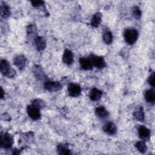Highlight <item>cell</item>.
<instances>
[{
    "label": "cell",
    "mask_w": 155,
    "mask_h": 155,
    "mask_svg": "<svg viewBox=\"0 0 155 155\" xmlns=\"http://www.w3.org/2000/svg\"><path fill=\"white\" fill-rule=\"evenodd\" d=\"M135 146L137 149V150L142 153H144L147 151V148L145 143L143 142H141V141L138 142L136 143Z\"/></svg>",
    "instance_id": "cell-22"
},
{
    "label": "cell",
    "mask_w": 155,
    "mask_h": 155,
    "mask_svg": "<svg viewBox=\"0 0 155 155\" xmlns=\"http://www.w3.org/2000/svg\"><path fill=\"white\" fill-rule=\"evenodd\" d=\"M102 15L100 13H95L91 18V24L94 27H97L101 22Z\"/></svg>",
    "instance_id": "cell-16"
},
{
    "label": "cell",
    "mask_w": 155,
    "mask_h": 155,
    "mask_svg": "<svg viewBox=\"0 0 155 155\" xmlns=\"http://www.w3.org/2000/svg\"><path fill=\"white\" fill-rule=\"evenodd\" d=\"M33 105H34L35 107H36L38 108H41L44 107V106L45 105L44 101H42L41 99H36L33 102Z\"/></svg>",
    "instance_id": "cell-24"
},
{
    "label": "cell",
    "mask_w": 155,
    "mask_h": 155,
    "mask_svg": "<svg viewBox=\"0 0 155 155\" xmlns=\"http://www.w3.org/2000/svg\"><path fill=\"white\" fill-rule=\"evenodd\" d=\"M44 87L48 91L54 92L59 91L62 88V85L59 82L47 81L44 84Z\"/></svg>",
    "instance_id": "cell-4"
},
{
    "label": "cell",
    "mask_w": 155,
    "mask_h": 155,
    "mask_svg": "<svg viewBox=\"0 0 155 155\" xmlns=\"http://www.w3.org/2000/svg\"><path fill=\"white\" fill-rule=\"evenodd\" d=\"M95 113L98 117L101 119H104L108 116V113L107 110L102 106H100L96 108L95 110Z\"/></svg>",
    "instance_id": "cell-14"
},
{
    "label": "cell",
    "mask_w": 155,
    "mask_h": 155,
    "mask_svg": "<svg viewBox=\"0 0 155 155\" xmlns=\"http://www.w3.org/2000/svg\"><path fill=\"white\" fill-rule=\"evenodd\" d=\"M79 63L82 69L85 70H90L93 68V64L90 58H81L79 59Z\"/></svg>",
    "instance_id": "cell-8"
},
{
    "label": "cell",
    "mask_w": 155,
    "mask_h": 155,
    "mask_svg": "<svg viewBox=\"0 0 155 155\" xmlns=\"http://www.w3.org/2000/svg\"><path fill=\"white\" fill-rule=\"evenodd\" d=\"M0 71L5 76L12 78L15 74V71L11 68L8 62L4 59H2L0 63Z\"/></svg>",
    "instance_id": "cell-2"
},
{
    "label": "cell",
    "mask_w": 155,
    "mask_h": 155,
    "mask_svg": "<svg viewBox=\"0 0 155 155\" xmlns=\"http://www.w3.org/2000/svg\"><path fill=\"white\" fill-rule=\"evenodd\" d=\"M31 3L34 7H38L43 5L44 2L42 1H31Z\"/></svg>",
    "instance_id": "cell-25"
},
{
    "label": "cell",
    "mask_w": 155,
    "mask_h": 155,
    "mask_svg": "<svg viewBox=\"0 0 155 155\" xmlns=\"http://www.w3.org/2000/svg\"><path fill=\"white\" fill-rule=\"evenodd\" d=\"M58 153L59 154H70V150L63 145H59L57 148Z\"/></svg>",
    "instance_id": "cell-21"
},
{
    "label": "cell",
    "mask_w": 155,
    "mask_h": 155,
    "mask_svg": "<svg viewBox=\"0 0 155 155\" xmlns=\"http://www.w3.org/2000/svg\"><path fill=\"white\" fill-rule=\"evenodd\" d=\"M1 16L4 18H7L8 17L10 14V8L8 5H7L5 4H2L1 6Z\"/></svg>",
    "instance_id": "cell-19"
},
{
    "label": "cell",
    "mask_w": 155,
    "mask_h": 155,
    "mask_svg": "<svg viewBox=\"0 0 155 155\" xmlns=\"http://www.w3.org/2000/svg\"><path fill=\"white\" fill-rule=\"evenodd\" d=\"M124 36L125 41L128 44L132 45L137 39L138 32L134 28H128L125 31Z\"/></svg>",
    "instance_id": "cell-1"
},
{
    "label": "cell",
    "mask_w": 155,
    "mask_h": 155,
    "mask_svg": "<svg viewBox=\"0 0 155 155\" xmlns=\"http://www.w3.org/2000/svg\"><path fill=\"white\" fill-rule=\"evenodd\" d=\"M102 95V92L101 90L94 88H93L90 91V98L94 101H99L101 98Z\"/></svg>",
    "instance_id": "cell-12"
},
{
    "label": "cell",
    "mask_w": 155,
    "mask_h": 155,
    "mask_svg": "<svg viewBox=\"0 0 155 155\" xmlns=\"http://www.w3.org/2000/svg\"><path fill=\"white\" fill-rule=\"evenodd\" d=\"M149 84L152 86V87H154V84H155V80H154V74L153 73L151 75H150V76L148 78V80Z\"/></svg>",
    "instance_id": "cell-26"
},
{
    "label": "cell",
    "mask_w": 155,
    "mask_h": 155,
    "mask_svg": "<svg viewBox=\"0 0 155 155\" xmlns=\"http://www.w3.org/2000/svg\"><path fill=\"white\" fill-rule=\"evenodd\" d=\"M145 100L150 103H153L155 100L154 91L153 89H150L145 92Z\"/></svg>",
    "instance_id": "cell-17"
},
{
    "label": "cell",
    "mask_w": 155,
    "mask_h": 155,
    "mask_svg": "<svg viewBox=\"0 0 155 155\" xmlns=\"http://www.w3.org/2000/svg\"><path fill=\"white\" fill-rule=\"evenodd\" d=\"M26 62V59L23 55H18L14 59V64L19 69L24 68Z\"/></svg>",
    "instance_id": "cell-10"
},
{
    "label": "cell",
    "mask_w": 155,
    "mask_h": 155,
    "mask_svg": "<svg viewBox=\"0 0 155 155\" xmlns=\"http://www.w3.org/2000/svg\"><path fill=\"white\" fill-rule=\"evenodd\" d=\"M68 91L70 96L72 97H78L81 94V88L79 85L71 83L68 85Z\"/></svg>",
    "instance_id": "cell-6"
},
{
    "label": "cell",
    "mask_w": 155,
    "mask_h": 155,
    "mask_svg": "<svg viewBox=\"0 0 155 155\" xmlns=\"http://www.w3.org/2000/svg\"><path fill=\"white\" fill-rule=\"evenodd\" d=\"M90 59L93 65H94L97 68H102L105 65V63L104 59L101 56L91 55Z\"/></svg>",
    "instance_id": "cell-7"
},
{
    "label": "cell",
    "mask_w": 155,
    "mask_h": 155,
    "mask_svg": "<svg viewBox=\"0 0 155 155\" xmlns=\"http://www.w3.org/2000/svg\"><path fill=\"white\" fill-rule=\"evenodd\" d=\"M138 133H139V136L142 139L148 138L150 134V130L147 127L143 125H141L139 127L138 129Z\"/></svg>",
    "instance_id": "cell-15"
},
{
    "label": "cell",
    "mask_w": 155,
    "mask_h": 155,
    "mask_svg": "<svg viewBox=\"0 0 155 155\" xmlns=\"http://www.w3.org/2000/svg\"><path fill=\"white\" fill-rule=\"evenodd\" d=\"M13 143V139L8 133L1 134L0 137V145L4 148H9Z\"/></svg>",
    "instance_id": "cell-3"
},
{
    "label": "cell",
    "mask_w": 155,
    "mask_h": 155,
    "mask_svg": "<svg viewBox=\"0 0 155 155\" xmlns=\"http://www.w3.org/2000/svg\"><path fill=\"white\" fill-rule=\"evenodd\" d=\"M62 61L67 65H70L73 62V54L69 50H65L62 56Z\"/></svg>",
    "instance_id": "cell-9"
},
{
    "label": "cell",
    "mask_w": 155,
    "mask_h": 155,
    "mask_svg": "<svg viewBox=\"0 0 155 155\" xmlns=\"http://www.w3.org/2000/svg\"><path fill=\"white\" fill-rule=\"evenodd\" d=\"M35 44L38 50L41 51L45 48L46 42L44 38H43L42 37H41V36L36 37L35 39Z\"/></svg>",
    "instance_id": "cell-13"
},
{
    "label": "cell",
    "mask_w": 155,
    "mask_h": 155,
    "mask_svg": "<svg viewBox=\"0 0 155 155\" xmlns=\"http://www.w3.org/2000/svg\"><path fill=\"white\" fill-rule=\"evenodd\" d=\"M1 98H2V97H3V96H4V95H3V94H4V91H3V90H2V88H1Z\"/></svg>",
    "instance_id": "cell-27"
},
{
    "label": "cell",
    "mask_w": 155,
    "mask_h": 155,
    "mask_svg": "<svg viewBox=\"0 0 155 155\" xmlns=\"http://www.w3.org/2000/svg\"><path fill=\"white\" fill-rule=\"evenodd\" d=\"M113 39V36H112V33L109 31H105L104 35H103V40L107 44H110L111 43Z\"/></svg>",
    "instance_id": "cell-20"
},
{
    "label": "cell",
    "mask_w": 155,
    "mask_h": 155,
    "mask_svg": "<svg viewBox=\"0 0 155 155\" xmlns=\"http://www.w3.org/2000/svg\"><path fill=\"white\" fill-rule=\"evenodd\" d=\"M103 130L107 134L112 135L116 133L117 128L116 125L112 122H108L103 127Z\"/></svg>",
    "instance_id": "cell-11"
},
{
    "label": "cell",
    "mask_w": 155,
    "mask_h": 155,
    "mask_svg": "<svg viewBox=\"0 0 155 155\" xmlns=\"http://www.w3.org/2000/svg\"><path fill=\"white\" fill-rule=\"evenodd\" d=\"M135 118L139 121H143L144 120V113L142 107H140L137 110H135L133 113Z\"/></svg>",
    "instance_id": "cell-18"
},
{
    "label": "cell",
    "mask_w": 155,
    "mask_h": 155,
    "mask_svg": "<svg viewBox=\"0 0 155 155\" xmlns=\"http://www.w3.org/2000/svg\"><path fill=\"white\" fill-rule=\"evenodd\" d=\"M132 14L133 15V16L134 17V18L137 19H139L141 17V11L140 10V8L137 7H134L132 8Z\"/></svg>",
    "instance_id": "cell-23"
},
{
    "label": "cell",
    "mask_w": 155,
    "mask_h": 155,
    "mask_svg": "<svg viewBox=\"0 0 155 155\" xmlns=\"http://www.w3.org/2000/svg\"><path fill=\"white\" fill-rule=\"evenodd\" d=\"M27 111L29 117L33 120H37L41 116L39 109L33 105H28L27 108Z\"/></svg>",
    "instance_id": "cell-5"
}]
</instances>
